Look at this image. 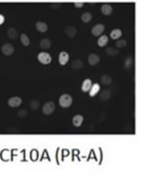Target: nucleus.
Returning <instances> with one entry per match:
<instances>
[{"instance_id": "1", "label": "nucleus", "mask_w": 168, "mask_h": 176, "mask_svg": "<svg viewBox=\"0 0 168 176\" xmlns=\"http://www.w3.org/2000/svg\"><path fill=\"white\" fill-rule=\"evenodd\" d=\"M58 103L63 108H67L69 107H70L73 103V98L71 97L70 95H69L67 93H64L60 97Z\"/></svg>"}, {"instance_id": "2", "label": "nucleus", "mask_w": 168, "mask_h": 176, "mask_svg": "<svg viewBox=\"0 0 168 176\" xmlns=\"http://www.w3.org/2000/svg\"><path fill=\"white\" fill-rule=\"evenodd\" d=\"M37 59L42 64L44 65H48L51 63V56L49 53L47 52H45V51H42L41 53L38 54L37 55Z\"/></svg>"}, {"instance_id": "3", "label": "nucleus", "mask_w": 168, "mask_h": 176, "mask_svg": "<svg viewBox=\"0 0 168 176\" xmlns=\"http://www.w3.org/2000/svg\"><path fill=\"white\" fill-rule=\"evenodd\" d=\"M55 110V105L53 102H47L44 104L42 111L45 115H50L53 113Z\"/></svg>"}, {"instance_id": "4", "label": "nucleus", "mask_w": 168, "mask_h": 176, "mask_svg": "<svg viewBox=\"0 0 168 176\" xmlns=\"http://www.w3.org/2000/svg\"><path fill=\"white\" fill-rule=\"evenodd\" d=\"M104 29L105 27L103 24H96L92 28L91 33L95 37H98V36H100L101 34L104 33Z\"/></svg>"}, {"instance_id": "5", "label": "nucleus", "mask_w": 168, "mask_h": 176, "mask_svg": "<svg viewBox=\"0 0 168 176\" xmlns=\"http://www.w3.org/2000/svg\"><path fill=\"white\" fill-rule=\"evenodd\" d=\"M14 46L10 43H4L3 47H2V52L5 55H11L12 54L14 53Z\"/></svg>"}, {"instance_id": "6", "label": "nucleus", "mask_w": 168, "mask_h": 176, "mask_svg": "<svg viewBox=\"0 0 168 176\" xmlns=\"http://www.w3.org/2000/svg\"><path fill=\"white\" fill-rule=\"evenodd\" d=\"M70 55L66 51H61L58 55V63L61 66H65L69 62Z\"/></svg>"}, {"instance_id": "7", "label": "nucleus", "mask_w": 168, "mask_h": 176, "mask_svg": "<svg viewBox=\"0 0 168 176\" xmlns=\"http://www.w3.org/2000/svg\"><path fill=\"white\" fill-rule=\"evenodd\" d=\"M22 103L21 98L18 97H13L8 100V105L11 107H19Z\"/></svg>"}, {"instance_id": "8", "label": "nucleus", "mask_w": 168, "mask_h": 176, "mask_svg": "<svg viewBox=\"0 0 168 176\" xmlns=\"http://www.w3.org/2000/svg\"><path fill=\"white\" fill-rule=\"evenodd\" d=\"M88 63L91 66H96V65H97L98 63H100V57L98 55H96V54L92 53L88 57Z\"/></svg>"}, {"instance_id": "9", "label": "nucleus", "mask_w": 168, "mask_h": 176, "mask_svg": "<svg viewBox=\"0 0 168 176\" xmlns=\"http://www.w3.org/2000/svg\"><path fill=\"white\" fill-rule=\"evenodd\" d=\"M65 33L70 38H74L75 37V35L77 34V29L74 26H67L65 29Z\"/></svg>"}, {"instance_id": "10", "label": "nucleus", "mask_w": 168, "mask_h": 176, "mask_svg": "<svg viewBox=\"0 0 168 176\" xmlns=\"http://www.w3.org/2000/svg\"><path fill=\"white\" fill-rule=\"evenodd\" d=\"M92 85V82L91 79L89 78H87L85 79L83 81V83L81 85V90L84 92V93H86V92H88L90 89H91Z\"/></svg>"}, {"instance_id": "11", "label": "nucleus", "mask_w": 168, "mask_h": 176, "mask_svg": "<svg viewBox=\"0 0 168 176\" xmlns=\"http://www.w3.org/2000/svg\"><path fill=\"white\" fill-rule=\"evenodd\" d=\"M113 11V8L111 7V5L108 3H105L102 5L101 7V12L104 15H110Z\"/></svg>"}, {"instance_id": "12", "label": "nucleus", "mask_w": 168, "mask_h": 176, "mask_svg": "<svg viewBox=\"0 0 168 176\" xmlns=\"http://www.w3.org/2000/svg\"><path fill=\"white\" fill-rule=\"evenodd\" d=\"M83 120H84V117L82 116L81 115H76L73 118L72 123H73L74 126L79 127V126H81V124L83 123Z\"/></svg>"}, {"instance_id": "13", "label": "nucleus", "mask_w": 168, "mask_h": 176, "mask_svg": "<svg viewBox=\"0 0 168 176\" xmlns=\"http://www.w3.org/2000/svg\"><path fill=\"white\" fill-rule=\"evenodd\" d=\"M40 46L42 49H44V50H47V49H49L51 46V41H50V39L48 38H44V39H42L40 42Z\"/></svg>"}, {"instance_id": "14", "label": "nucleus", "mask_w": 168, "mask_h": 176, "mask_svg": "<svg viewBox=\"0 0 168 176\" xmlns=\"http://www.w3.org/2000/svg\"><path fill=\"white\" fill-rule=\"evenodd\" d=\"M100 90V85L98 83H95L92 85L91 89L89 90V96L91 97H95Z\"/></svg>"}, {"instance_id": "15", "label": "nucleus", "mask_w": 168, "mask_h": 176, "mask_svg": "<svg viewBox=\"0 0 168 176\" xmlns=\"http://www.w3.org/2000/svg\"><path fill=\"white\" fill-rule=\"evenodd\" d=\"M36 28H37V31L44 33L45 32H47V25L45 22H43V21H38L36 24Z\"/></svg>"}, {"instance_id": "16", "label": "nucleus", "mask_w": 168, "mask_h": 176, "mask_svg": "<svg viewBox=\"0 0 168 176\" xmlns=\"http://www.w3.org/2000/svg\"><path fill=\"white\" fill-rule=\"evenodd\" d=\"M100 81L102 82V84H104L105 85H111L112 83L113 79L108 74H103L100 77Z\"/></svg>"}, {"instance_id": "17", "label": "nucleus", "mask_w": 168, "mask_h": 176, "mask_svg": "<svg viewBox=\"0 0 168 176\" xmlns=\"http://www.w3.org/2000/svg\"><path fill=\"white\" fill-rule=\"evenodd\" d=\"M122 32L119 29H114L110 34V36L113 40H118V38L122 37Z\"/></svg>"}, {"instance_id": "18", "label": "nucleus", "mask_w": 168, "mask_h": 176, "mask_svg": "<svg viewBox=\"0 0 168 176\" xmlns=\"http://www.w3.org/2000/svg\"><path fill=\"white\" fill-rule=\"evenodd\" d=\"M108 40H109V38H108V36H106V35L101 36L97 41L98 46L100 47H104L105 45H107V43H108Z\"/></svg>"}, {"instance_id": "19", "label": "nucleus", "mask_w": 168, "mask_h": 176, "mask_svg": "<svg viewBox=\"0 0 168 176\" xmlns=\"http://www.w3.org/2000/svg\"><path fill=\"white\" fill-rule=\"evenodd\" d=\"M7 35H8V37L12 39V40H15L16 38L18 36V33H17V31L14 28L11 27L10 28L8 31H7Z\"/></svg>"}, {"instance_id": "20", "label": "nucleus", "mask_w": 168, "mask_h": 176, "mask_svg": "<svg viewBox=\"0 0 168 176\" xmlns=\"http://www.w3.org/2000/svg\"><path fill=\"white\" fill-rule=\"evenodd\" d=\"M83 62L81 61V59H74L72 63V68L74 70H79V69H81L83 67Z\"/></svg>"}, {"instance_id": "21", "label": "nucleus", "mask_w": 168, "mask_h": 176, "mask_svg": "<svg viewBox=\"0 0 168 176\" xmlns=\"http://www.w3.org/2000/svg\"><path fill=\"white\" fill-rule=\"evenodd\" d=\"M92 13H90V12H84V13H82V15H81V21H83V22H84V23H88V22H89L90 21L92 20Z\"/></svg>"}, {"instance_id": "22", "label": "nucleus", "mask_w": 168, "mask_h": 176, "mask_svg": "<svg viewBox=\"0 0 168 176\" xmlns=\"http://www.w3.org/2000/svg\"><path fill=\"white\" fill-rule=\"evenodd\" d=\"M100 100H103V101H107V100H109L110 97H111V92H110V90H104L100 93Z\"/></svg>"}, {"instance_id": "23", "label": "nucleus", "mask_w": 168, "mask_h": 176, "mask_svg": "<svg viewBox=\"0 0 168 176\" xmlns=\"http://www.w3.org/2000/svg\"><path fill=\"white\" fill-rule=\"evenodd\" d=\"M20 40L21 42L22 43L24 46L27 47L30 44V40H29V37L26 34H21L20 37Z\"/></svg>"}, {"instance_id": "24", "label": "nucleus", "mask_w": 168, "mask_h": 176, "mask_svg": "<svg viewBox=\"0 0 168 176\" xmlns=\"http://www.w3.org/2000/svg\"><path fill=\"white\" fill-rule=\"evenodd\" d=\"M106 53L110 56H115L119 53V51L118 49H115L114 47H108L106 49Z\"/></svg>"}, {"instance_id": "25", "label": "nucleus", "mask_w": 168, "mask_h": 176, "mask_svg": "<svg viewBox=\"0 0 168 176\" xmlns=\"http://www.w3.org/2000/svg\"><path fill=\"white\" fill-rule=\"evenodd\" d=\"M41 106V103H40V101L37 100H33L30 102V107L33 111H37L38 110V108Z\"/></svg>"}, {"instance_id": "26", "label": "nucleus", "mask_w": 168, "mask_h": 176, "mask_svg": "<svg viewBox=\"0 0 168 176\" xmlns=\"http://www.w3.org/2000/svg\"><path fill=\"white\" fill-rule=\"evenodd\" d=\"M133 64V58L131 56H129L128 57L127 59H126V61H125L124 66L126 69H129V68L132 67Z\"/></svg>"}, {"instance_id": "27", "label": "nucleus", "mask_w": 168, "mask_h": 176, "mask_svg": "<svg viewBox=\"0 0 168 176\" xmlns=\"http://www.w3.org/2000/svg\"><path fill=\"white\" fill-rule=\"evenodd\" d=\"M115 45L118 48H123L127 45V41L126 40H119L115 43Z\"/></svg>"}, {"instance_id": "28", "label": "nucleus", "mask_w": 168, "mask_h": 176, "mask_svg": "<svg viewBox=\"0 0 168 176\" xmlns=\"http://www.w3.org/2000/svg\"><path fill=\"white\" fill-rule=\"evenodd\" d=\"M27 111L26 110H24V109H21L18 112H17V115L19 117H21V118H24V117H25L26 115H27Z\"/></svg>"}, {"instance_id": "29", "label": "nucleus", "mask_w": 168, "mask_h": 176, "mask_svg": "<svg viewBox=\"0 0 168 176\" xmlns=\"http://www.w3.org/2000/svg\"><path fill=\"white\" fill-rule=\"evenodd\" d=\"M84 3H74V7H77V8H81V7H84Z\"/></svg>"}, {"instance_id": "30", "label": "nucleus", "mask_w": 168, "mask_h": 176, "mask_svg": "<svg viewBox=\"0 0 168 176\" xmlns=\"http://www.w3.org/2000/svg\"><path fill=\"white\" fill-rule=\"evenodd\" d=\"M4 21H5V17H4L3 14L0 13V25H3V24L4 23Z\"/></svg>"}]
</instances>
